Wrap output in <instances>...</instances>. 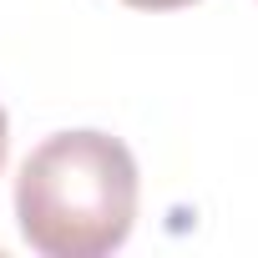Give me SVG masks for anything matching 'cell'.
Instances as JSON below:
<instances>
[{"instance_id":"cell-1","label":"cell","mask_w":258,"mask_h":258,"mask_svg":"<svg viewBox=\"0 0 258 258\" xmlns=\"http://www.w3.org/2000/svg\"><path fill=\"white\" fill-rule=\"evenodd\" d=\"M16 223L46 258H106L137 223V157L96 126L46 137L21 162Z\"/></svg>"},{"instance_id":"cell-2","label":"cell","mask_w":258,"mask_h":258,"mask_svg":"<svg viewBox=\"0 0 258 258\" xmlns=\"http://www.w3.org/2000/svg\"><path fill=\"white\" fill-rule=\"evenodd\" d=\"M121 6H137V11H182L192 0H121Z\"/></svg>"},{"instance_id":"cell-3","label":"cell","mask_w":258,"mask_h":258,"mask_svg":"<svg viewBox=\"0 0 258 258\" xmlns=\"http://www.w3.org/2000/svg\"><path fill=\"white\" fill-rule=\"evenodd\" d=\"M6 152H11V121H6V106H0V167H6Z\"/></svg>"}]
</instances>
